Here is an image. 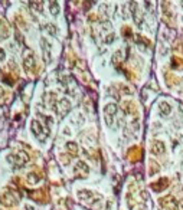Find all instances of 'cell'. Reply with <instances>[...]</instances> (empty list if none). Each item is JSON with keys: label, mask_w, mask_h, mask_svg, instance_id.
Segmentation results:
<instances>
[{"label": "cell", "mask_w": 183, "mask_h": 210, "mask_svg": "<svg viewBox=\"0 0 183 210\" xmlns=\"http://www.w3.org/2000/svg\"><path fill=\"white\" fill-rule=\"evenodd\" d=\"M117 111V105L115 104H108L107 107H105L104 112H105V121H107V124L108 125H111L112 124V115L115 114Z\"/></svg>", "instance_id": "1"}, {"label": "cell", "mask_w": 183, "mask_h": 210, "mask_svg": "<svg viewBox=\"0 0 183 210\" xmlns=\"http://www.w3.org/2000/svg\"><path fill=\"white\" fill-rule=\"evenodd\" d=\"M162 203H163V206L166 207L167 210H175V207L177 206L173 196H167L166 199H163V200H162Z\"/></svg>", "instance_id": "2"}, {"label": "cell", "mask_w": 183, "mask_h": 210, "mask_svg": "<svg viewBox=\"0 0 183 210\" xmlns=\"http://www.w3.org/2000/svg\"><path fill=\"white\" fill-rule=\"evenodd\" d=\"M163 151H164V144H163L162 141H154L153 145H151V153L156 154V156H159V154H162Z\"/></svg>", "instance_id": "3"}, {"label": "cell", "mask_w": 183, "mask_h": 210, "mask_svg": "<svg viewBox=\"0 0 183 210\" xmlns=\"http://www.w3.org/2000/svg\"><path fill=\"white\" fill-rule=\"evenodd\" d=\"M159 108H160V112H162L163 117H166V115H169L172 112V107L167 102H162V104L159 105Z\"/></svg>", "instance_id": "4"}, {"label": "cell", "mask_w": 183, "mask_h": 210, "mask_svg": "<svg viewBox=\"0 0 183 210\" xmlns=\"http://www.w3.org/2000/svg\"><path fill=\"white\" fill-rule=\"evenodd\" d=\"M69 108H71V105H69V102H68L67 99H61V101H59V112L61 114L68 112Z\"/></svg>", "instance_id": "5"}, {"label": "cell", "mask_w": 183, "mask_h": 210, "mask_svg": "<svg viewBox=\"0 0 183 210\" xmlns=\"http://www.w3.org/2000/svg\"><path fill=\"white\" fill-rule=\"evenodd\" d=\"M32 130H33V132L37 135L39 132H41V124H39L37 121H32Z\"/></svg>", "instance_id": "6"}, {"label": "cell", "mask_w": 183, "mask_h": 210, "mask_svg": "<svg viewBox=\"0 0 183 210\" xmlns=\"http://www.w3.org/2000/svg\"><path fill=\"white\" fill-rule=\"evenodd\" d=\"M67 148H68V150H69L71 153H76V150H78V145H76L75 143H71V141H69V143L67 144Z\"/></svg>", "instance_id": "7"}, {"label": "cell", "mask_w": 183, "mask_h": 210, "mask_svg": "<svg viewBox=\"0 0 183 210\" xmlns=\"http://www.w3.org/2000/svg\"><path fill=\"white\" fill-rule=\"evenodd\" d=\"M45 29L48 30L50 35H55V33H56V27H55V26H52V25H46Z\"/></svg>", "instance_id": "8"}, {"label": "cell", "mask_w": 183, "mask_h": 210, "mask_svg": "<svg viewBox=\"0 0 183 210\" xmlns=\"http://www.w3.org/2000/svg\"><path fill=\"white\" fill-rule=\"evenodd\" d=\"M50 12H52V15H58V4L50 3Z\"/></svg>", "instance_id": "9"}, {"label": "cell", "mask_w": 183, "mask_h": 210, "mask_svg": "<svg viewBox=\"0 0 183 210\" xmlns=\"http://www.w3.org/2000/svg\"><path fill=\"white\" fill-rule=\"evenodd\" d=\"M177 209H179V210H183V199L177 202Z\"/></svg>", "instance_id": "10"}, {"label": "cell", "mask_w": 183, "mask_h": 210, "mask_svg": "<svg viewBox=\"0 0 183 210\" xmlns=\"http://www.w3.org/2000/svg\"><path fill=\"white\" fill-rule=\"evenodd\" d=\"M26 210H33V209H32V207H30V206H28V209H26Z\"/></svg>", "instance_id": "11"}]
</instances>
